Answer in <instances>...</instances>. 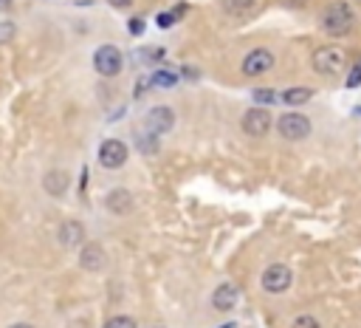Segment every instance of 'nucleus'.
<instances>
[{"instance_id":"obj_1","label":"nucleus","mask_w":361,"mask_h":328,"mask_svg":"<svg viewBox=\"0 0 361 328\" xmlns=\"http://www.w3.org/2000/svg\"><path fill=\"white\" fill-rule=\"evenodd\" d=\"M356 9L347 3V0H330V3L322 9L319 14V26L325 34L330 37H347L356 32Z\"/></svg>"},{"instance_id":"obj_2","label":"nucleus","mask_w":361,"mask_h":328,"mask_svg":"<svg viewBox=\"0 0 361 328\" xmlns=\"http://www.w3.org/2000/svg\"><path fill=\"white\" fill-rule=\"evenodd\" d=\"M347 68V51L339 49V45H325V49H316L314 54V71L325 74V77H339Z\"/></svg>"},{"instance_id":"obj_3","label":"nucleus","mask_w":361,"mask_h":328,"mask_svg":"<svg viewBox=\"0 0 361 328\" xmlns=\"http://www.w3.org/2000/svg\"><path fill=\"white\" fill-rule=\"evenodd\" d=\"M93 68H96V74H102V77H116V74H122V68H125V54L119 45L113 43H105L99 45V49L93 51Z\"/></svg>"},{"instance_id":"obj_4","label":"nucleus","mask_w":361,"mask_h":328,"mask_svg":"<svg viewBox=\"0 0 361 328\" xmlns=\"http://www.w3.org/2000/svg\"><path fill=\"white\" fill-rule=\"evenodd\" d=\"M277 130L285 142H302V139L310 136V119L297 110H288L277 119Z\"/></svg>"},{"instance_id":"obj_5","label":"nucleus","mask_w":361,"mask_h":328,"mask_svg":"<svg viewBox=\"0 0 361 328\" xmlns=\"http://www.w3.org/2000/svg\"><path fill=\"white\" fill-rule=\"evenodd\" d=\"M294 283V272L291 266H285V263H271L262 269V277H260V286L266 289L269 294H282L288 292Z\"/></svg>"},{"instance_id":"obj_6","label":"nucleus","mask_w":361,"mask_h":328,"mask_svg":"<svg viewBox=\"0 0 361 328\" xmlns=\"http://www.w3.org/2000/svg\"><path fill=\"white\" fill-rule=\"evenodd\" d=\"M277 57L271 49H251L243 62H240V71H243L246 77H262V74H269L271 68H274Z\"/></svg>"},{"instance_id":"obj_7","label":"nucleus","mask_w":361,"mask_h":328,"mask_svg":"<svg viewBox=\"0 0 361 328\" xmlns=\"http://www.w3.org/2000/svg\"><path fill=\"white\" fill-rule=\"evenodd\" d=\"M240 128H243V133L246 136H251V139H262L269 130H271V110H266V108H249L246 113H243V119H240Z\"/></svg>"},{"instance_id":"obj_8","label":"nucleus","mask_w":361,"mask_h":328,"mask_svg":"<svg viewBox=\"0 0 361 328\" xmlns=\"http://www.w3.org/2000/svg\"><path fill=\"white\" fill-rule=\"evenodd\" d=\"M127 145L119 142V139H105L99 145V164L105 170H122L127 164Z\"/></svg>"},{"instance_id":"obj_9","label":"nucleus","mask_w":361,"mask_h":328,"mask_svg":"<svg viewBox=\"0 0 361 328\" xmlns=\"http://www.w3.org/2000/svg\"><path fill=\"white\" fill-rule=\"evenodd\" d=\"M173 128H175V110L166 108V105H155L147 110V116H144V130L153 133V136H164Z\"/></svg>"},{"instance_id":"obj_10","label":"nucleus","mask_w":361,"mask_h":328,"mask_svg":"<svg viewBox=\"0 0 361 328\" xmlns=\"http://www.w3.org/2000/svg\"><path fill=\"white\" fill-rule=\"evenodd\" d=\"M105 209L110 215H130L136 209V198L130 190H125V187H113V190L105 196Z\"/></svg>"},{"instance_id":"obj_11","label":"nucleus","mask_w":361,"mask_h":328,"mask_svg":"<svg viewBox=\"0 0 361 328\" xmlns=\"http://www.w3.org/2000/svg\"><path fill=\"white\" fill-rule=\"evenodd\" d=\"M105 263H108V257H105L102 244H93L90 241V244H82L79 246V266L85 272H102Z\"/></svg>"},{"instance_id":"obj_12","label":"nucleus","mask_w":361,"mask_h":328,"mask_svg":"<svg viewBox=\"0 0 361 328\" xmlns=\"http://www.w3.org/2000/svg\"><path fill=\"white\" fill-rule=\"evenodd\" d=\"M57 238L65 249H79L85 244V224L82 221H62Z\"/></svg>"},{"instance_id":"obj_13","label":"nucleus","mask_w":361,"mask_h":328,"mask_svg":"<svg viewBox=\"0 0 361 328\" xmlns=\"http://www.w3.org/2000/svg\"><path fill=\"white\" fill-rule=\"evenodd\" d=\"M237 300H240V289H237V283H232V280H226V283H221L212 292V306L218 312H232L237 306Z\"/></svg>"},{"instance_id":"obj_14","label":"nucleus","mask_w":361,"mask_h":328,"mask_svg":"<svg viewBox=\"0 0 361 328\" xmlns=\"http://www.w3.org/2000/svg\"><path fill=\"white\" fill-rule=\"evenodd\" d=\"M68 187H71V176L65 170H48L42 176V190L51 198H62L68 193Z\"/></svg>"},{"instance_id":"obj_15","label":"nucleus","mask_w":361,"mask_h":328,"mask_svg":"<svg viewBox=\"0 0 361 328\" xmlns=\"http://www.w3.org/2000/svg\"><path fill=\"white\" fill-rule=\"evenodd\" d=\"M316 93H314V88H305V85H297V88H288V91H282L279 93V99L288 105V108H297V105H305V102H310Z\"/></svg>"},{"instance_id":"obj_16","label":"nucleus","mask_w":361,"mask_h":328,"mask_svg":"<svg viewBox=\"0 0 361 328\" xmlns=\"http://www.w3.org/2000/svg\"><path fill=\"white\" fill-rule=\"evenodd\" d=\"M254 6H257V0H221L223 14H229V17H234V20L249 17V14L254 12Z\"/></svg>"},{"instance_id":"obj_17","label":"nucleus","mask_w":361,"mask_h":328,"mask_svg":"<svg viewBox=\"0 0 361 328\" xmlns=\"http://www.w3.org/2000/svg\"><path fill=\"white\" fill-rule=\"evenodd\" d=\"M161 136H153V133H138L136 136V142H138V150L144 153V156H153V153H158V148H161V142H158Z\"/></svg>"},{"instance_id":"obj_18","label":"nucleus","mask_w":361,"mask_h":328,"mask_svg":"<svg viewBox=\"0 0 361 328\" xmlns=\"http://www.w3.org/2000/svg\"><path fill=\"white\" fill-rule=\"evenodd\" d=\"M277 97H279V93L271 91V88H257V91H251V99H254L260 108H262V105H274Z\"/></svg>"},{"instance_id":"obj_19","label":"nucleus","mask_w":361,"mask_h":328,"mask_svg":"<svg viewBox=\"0 0 361 328\" xmlns=\"http://www.w3.org/2000/svg\"><path fill=\"white\" fill-rule=\"evenodd\" d=\"M150 77H153V85H155V88H173V85L178 82V74L166 71V68H161V71H155V74H150Z\"/></svg>"},{"instance_id":"obj_20","label":"nucleus","mask_w":361,"mask_h":328,"mask_svg":"<svg viewBox=\"0 0 361 328\" xmlns=\"http://www.w3.org/2000/svg\"><path fill=\"white\" fill-rule=\"evenodd\" d=\"M102 328H138L136 325V320L133 317H127V314H119V317H110Z\"/></svg>"},{"instance_id":"obj_21","label":"nucleus","mask_w":361,"mask_h":328,"mask_svg":"<svg viewBox=\"0 0 361 328\" xmlns=\"http://www.w3.org/2000/svg\"><path fill=\"white\" fill-rule=\"evenodd\" d=\"M14 34H17V26H14V23H9V20H0V45L12 43V40H14Z\"/></svg>"},{"instance_id":"obj_22","label":"nucleus","mask_w":361,"mask_h":328,"mask_svg":"<svg viewBox=\"0 0 361 328\" xmlns=\"http://www.w3.org/2000/svg\"><path fill=\"white\" fill-rule=\"evenodd\" d=\"M291 328H322L319 325V320L316 317H310V314H299L297 320H294V325Z\"/></svg>"},{"instance_id":"obj_23","label":"nucleus","mask_w":361,"mask_h":328,"mask_svg":"<svg viewBox=\"0 0 361 328\" xmlns=\"http://www.w3.org/2000/svg\"><path fill=\"white\" fill-rule=\"evenodd\" d=\"M173 23H175V12H161V14L155 17V26H158V29H170Z\"/></svg>"},{"instance_id":"obj_24","label":"nucleus","mask_w":361,"mask_h":328,"mask_svg":"<svg viewBox=\"0 0 361 328\" xmlns=\"http://www.w3.org/2000/svg\"><path fill=\"white\" fill-rule=\"evenodd\" d=\"M361 85V65H353V71L347 77V88H358Z\"/></svg>"},{"instance_id":"obj_25","label":"nucleus","mask_w":361,"mask_h":328,"mask_svg":"<svg viewBox=\"0 0 361 328\" xmlns=\"http://www.w3.org/2000/svg\"><path fill=\"white\" fill-rule=\"evenodd\" d=\"M127 29H130V34H133V37H138V34L144 32V20H141V17H133V20L127 23Z\"/></svg>"},{"instance_id":"obj_26","label":"nucleus","mask_w":361,"mask_h":328,"mask_svg":"<svg viewBox=\"0 0 361 328\" xmlns=\"http://www.w3.org/2000/svg\"><path fill=\"white\" fill-rule=\"evenodd\" d=\"M108 3H110L113 9H130V6H133V0H108Z\"/></svg>"},{"instance_id":"obj_27","label":"nucleus","mask_w":361,"mask_h":328,"mask_svg":"<svg viewBox=\"0 0 361 328\" xmlns=\"http://www.w3.org/2000/svg\"><path fill=\"white\" fill-rule=\"evenodd\" d=\"M279 3H282V6H291V9H299V6L308 3V0H279Z\"/></svg>"},{"instance_id":"obj_28","label":"nucleus","mask_w":361,"mask_h":328,"mask_svg":"<svg viewBox=\"0 0 361 328\" xmlns=\"http://www.w3.org/2000/svg\"><path fill=\"white\" fill-rule=\"evenodd\" d=\"M14 6V0H0V12H9Z\"/></svg>"},{"instance_id":"obj_29","label":"nucleus","mask_w":361,"mask_h":328,"mask_svg":"<svg viewBox=\"0 0 361 328\" xmlns=\"http://www.w3.org/2000/svg\"><path fill=\"white\" fill-rule=\"evenodd\" d=\"M12 328H34V325H29V323H14Z\"/></svg>"},{"instance_id":"obj_30","label":"nucleus","mask_w":361,"mask_h":328,"mask_svg":"<svg viewBox=\"0 0 361 328\" xmlns=\"http://www.w3.org/2000/svg\"><path fill=\"white\" fill-rule=\"evenodd\" d=\"M356 3H361V0H356Z\"/></svg>"}]
</instances>
